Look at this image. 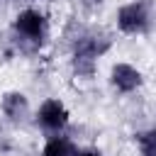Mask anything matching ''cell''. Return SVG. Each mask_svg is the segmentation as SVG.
Here are the masks:
<instances>
[{
	"label": "cell",
	"mask_w": 156,
	"mask_h": 156,
	"mask_svg": "<svg viewBox=\"0 0 156 156\" xmlns=\"http://www.w3.org/2000/svg\"><path fill=\"white\" fill-rule=\"evenodd\" d=\"M78 156H100V151L98 149H80Z\"/></svg>",
	"instance_id": "9"
},
{
	"label": "cell",
	"mask_w": 156,
	"mask_h": 156,
	"mask_svg": "<svg viewBox=\"0 0 156 156\" xmlns=\"http://www.w3.org/2000/svg\"><path fill=\"white\" fill-rule=\"evenodd\" d=\"M0 110H2V115H5L10 122L20 124V122H24L27 115H29V102H27V98H24L22 93L10 90V93L2 95V100H0Z\"/></svg>",
	"instance_id": "6"
},
{
	"label": "cell",
	"mask_w": 156,
	"mask_h": 156,
	"mask_svg": "<svg viewBox=\"0 0 156 156\" xmlns=\"http://www.w3.org/2000/svg\"><path fill=\"white\" fill-rule=\"evenodd\" d=\"M68 110H66V105L61 102V100H56V98H49V100H44L41 105H39V110H37V122L46 129V132H61L66 124H68Z\"/></svg>",
	"instance_id": "4"
},
{
	"label": "cell",
	"mask_w": 156,
	"mask_h": 156,
	"mask_svg": "<svg viewBox=\"0 0 156 156\" xmlns=\"http://www.w3.org/2000/svg\"><path fill=\"white\" fill-rule=\"evenodd\" d=\"M136 149L139 156H156V127L136 134Z\"/></svg>",
	"instance_id": "8"
},
{
	"label": "cell",
	"mask_w": 156,
	"mask_h": 156,
	"mask_svg": "<svg viewBox=\"0 0 156 156\" xmlns=\"http://www.w3.org/2000/svg\"><path fill=\"white\" fill-rule=\"evenodd\" d=\"M141 80H144V78H141V71H139L136 66H132V63H124V61L115 63L112 71H110V83H112V88L119 90V93H124V95L139 90V88H141Z\"/></svg>",
	"instance_id": "5"
},
{
	"label": "cell",
	"mask_w": 156,
	"mask_h": 156,
	"mask_svg": "<svg viewBox=\"0 0 156 156\" xmlns=\"http://www.w3.org/2000/svg\"><path fill=\"white\" fill-rule=\"evenodd\" d=\"M46 29H49V22L44 17V12L34 10V7H27L22 10L15 22H12V32H15V39L17 44L24 49V51H34L44 44L46 39Z\"/></svg>",
	"instance_id": "1"
},
{
	"label": "cell",
	"mask_w": 156,
	"mask_h": 156,
	"mask_svg": "<svg viewBox=\"0 0 156 156\" xmlns=\"http://www.w3.org/2000/svg\"><path fill=\"white\" fill-rule=\"evenodd\" d=\"M151 12L144 0H132L117 10V27L124 34H141L149 29Z\"/></svg>",
	"instance_id": "2"
},
{
	"label": "cell",
	"mask_w": 156,
	"mask_h": 156,
	"mask_svg": "<svg viewBox=\"0 0 156 156\" xmlns=\"http://www.w3.org/2000/svg\"><path fill=\"white\" fill-rule=\"evenodd\" d=\"M41 156H78V149L71 144V139L66 136H51L44 149H41Z\"/></svg>",
	"instance_id": "7"
},
{
	"label": "cell",
	"mask_w": 156,
	"mask_h": 156,
	"mask_svg": "<svg viewBox=\"0 0 156 156\" xmlns=\"http://www.w3.org/2000/svg\"><path fill=\"white\" fill-rule=\"evenodd\" d=\"M102 51H105V46H100L98 37L78 39L76 49H73V71H76V76L90 78L95 73V66H98V58L102 56Z\"/></svg>",
	"instance_id": "3"
}]
</instances>
